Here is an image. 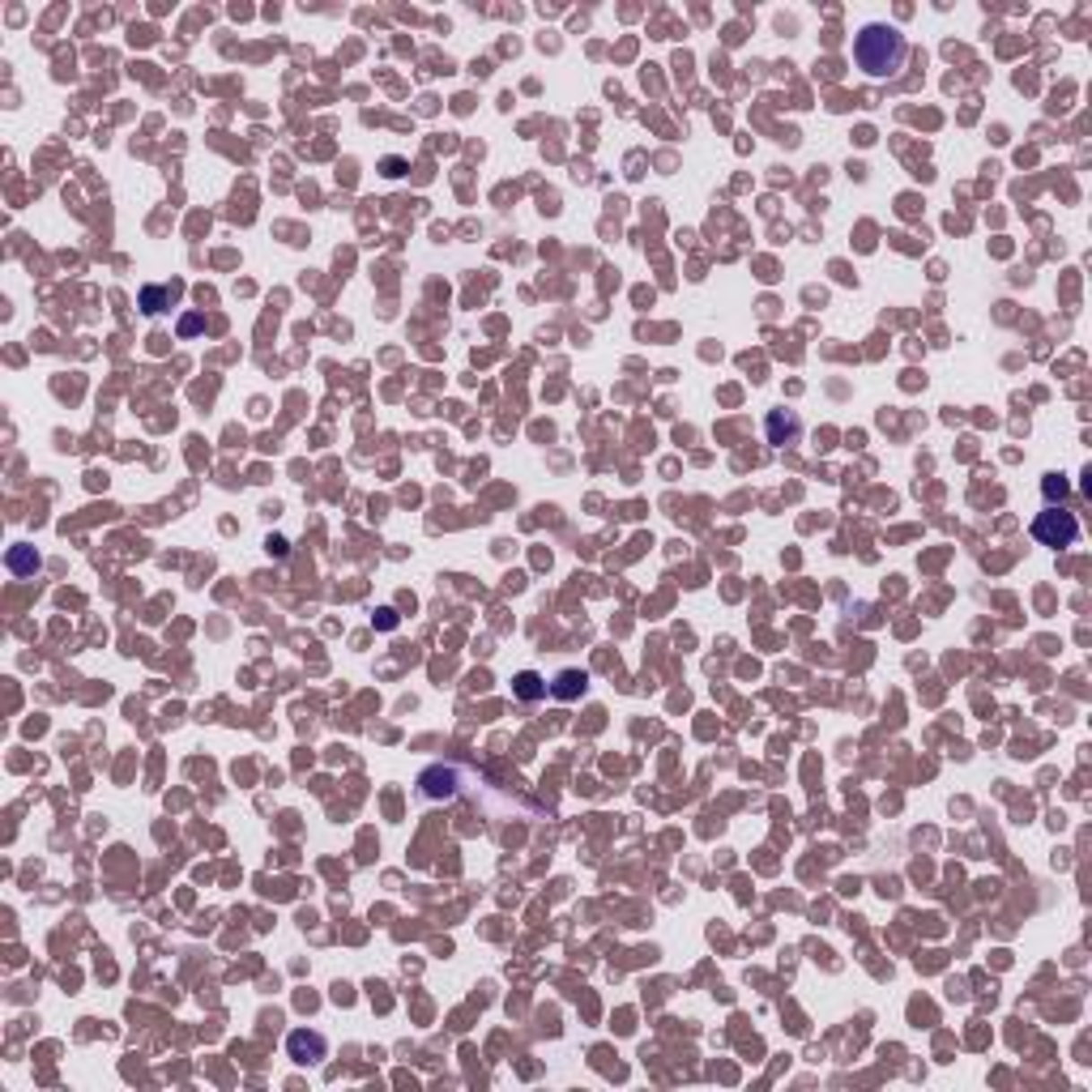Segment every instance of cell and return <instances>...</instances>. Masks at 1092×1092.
<instances>
[{"mask_svg": "<svg viewBox=\"0 0 1092 1092\" xmlns=\"http://www.w3.org/2000/svg\"><path fill=\"white\" fill-rule=\"evenodd\" d=\"M1033 538H1037L1041 546H1075V538H1079V521H1075L1067 508H1045L1033 521Z\"/></svg>", "mask_w": 1092, "mask_h": 1092, "instance_id": "7a4b0ae2", "label": "cell"}, {"mask_svg": "<svg viewBox=\"0 0 1092 1092\" xmlns=\"http://www.w3.org/2000/svg\"><path fill=\"white\" fill-rule=\"evenodd\" d=\"M286 1050H290V1058H295V1062H320L329 1045H325V1037H320V1033H303V1028H299V1033H290V1037H286Z\"/></svg>", "mask_w": 1092, "mask_h": 1092, "instance_id": "3957f363", "label": "cell"}, {"mask_svg": "<svg viewBox=\"0 0 1092 1092\" xmlns=\"http://www.w3.org/2000/svg\"><path fill=\"white\" fill-rule=\"evenodd\" d=\"M798 436H802L798 414H785V410H773V414H768V440L773 444H793Z\"/></svg>", "mask_w": 1092, "mask_h": 1092, "instance_id": "277c9868", "label": "cell"}, {"mask_svg": "<svg viewBox=\"0 0 1092 1092\" xmlns=\"http://www.w3.org/2000/svg\"><path fill=\"white\" fill-rule=\"evenodd\" d=\"M516 696H521V700H538V696H546V683L538 679V674H529L525 670V674H516Z\"/></svg>", "mask_w": 1092, "mask_h": 1092, "instance_id": "8992f818", "label": "cell"}, {"mask_svg": "<svg viewBox=\"0 0 1092 1092\" xmlns=\"http://www.w3.org/2000/svg\"><path fill=\"white\" fill-rule=\"evenodd\" d=\"M905 56H909V43H905V35H900L897 26H888V22H871V26H862L858 39H854V60H858V69H862L866 77H897L900 65H905Z\"/></svg>", "mask_w": 1092, "mask_h": 1092, "instance_id": "6da1fadb", "label": "cell"}, {"mask_svg": "<svg viewBox=\"0 0 1092 1092\" xmlns=\"http://www.w3.org/2000/svg\"><path fill=\"white\" fill-rule=\"evenodd\" d=\"M585 674H576V670H568V674H559V688H550L555 696H564V700H572V696H585Z\"/></svg>", "mask_w": 1092, "mask_h": 1092, "instance_id": "5b68a950", "label": "cell"}]
</instances>
